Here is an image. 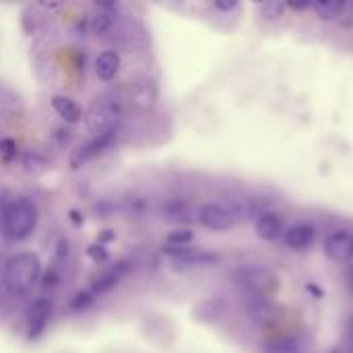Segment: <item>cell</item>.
Instances as JSON below:
<instances>
[{
  "mask_svg": "<svg viewBox=\"0 0 353 353\" xmlns=\"http://www.w3.org/2000/svg\"><path fill=\"white\" fill-rule=\"evenodd\" d=\"M120 66H122V58H120V54H118L116 50H105V52H101V54L95 58V64H93L97 79L103 81V83L114 81L116 74L120 72Z\"/></svg>",
  "mask_w": 353,
  "mask_h": 353,
  "instance_id": "cell-14",
  "label": "cell"
},
{
  "mask_svg": "<svg viewBox=\"0 0 353 353\" xmlns=\"http://www.w3.org/2000/svg\"><path fill=\"white\" fill-rule=\"evenodd\" d=\"M37 217H39V211L31 199H25V196L12 199L2 209V232L8 240L23 242L35 232Z\"/></svg>",
  "mask_w": 353,
  "mask_h": 353,
  "instance_id": "cell-2",
  "label": "cell"
},
{
  "mask_svg": "<svg viewBox=\"0 0 353 353\" xmlns=\"http://www.w3.org/2000/svg\"><path fill=\"white\" fill-rule=\"evenodd\" d=\"M331 353H339V350H335V352H331Z\"/></svg>",
  "mask_w": 353,
  "mask_h": 353,
  "instance_id": "cell-30",
  "label": "cell"
},
{
  "mask_svg": "<svg viewBox=\"0 0 353 353\" xmlns=\"http://www.w3.org/2000/svg\"><path fill=\"white\" fill-rule=\"evenodd\" d=\"M288 10V4L285 2H277V0H269V2H263L261 4V14L267 19V21H279Z\"/></svg>",
  "mask_w": 353,
  "mask_h": 353,
  "instance_id": "cell-21",
  "label": "cell"
},
{
  "mask_svg": "<svg viewBox=\"0 0 353 353\" xmlns=\"http://www.w3.org/2000/svg\"><path fill=\"white\" fill-rule=\"evenodd\" d=\"M325 256L335 265H345L353 261V234L347 230H337L325 240Z\"/></svg>",
  "mask_w": 353,
  "mask_h": 353,
  "instance_id": "cell-9",
  "label": "cell"
},
{
  "mask_svg": "<svg viewBox=\"0 0 353 353\" xmlns=\"http://www.w3.org/2000/svg\"><path fill=\"white\" fill-rule=\"evenodd\" d=\"M161 217L172 221V223H192L196 221V211L192 209V205L182 199V196H172L161 205Z\"/></svg>",
  "mask_w": 353,
  "mask_h": 353,
  "instance_id": "cell-12",
  "label": "cell"
},
{
  "mask_svg": "<svg viewBox=\"0 0 353 353\" xmlns=\"http://www.w3.org/2000/svg\"><path fill=\"white\" fill-rule=\"evenodd\" d=\"M345 331H347V333H345V335H347V343H350V347L353 350V316L347 321V329H345Z\"/></svg>",
  "mask_w": 353,
  "mask_h": 353,
  "instance_id": "cell-28",
  "label": "cell"
},
{
  "mask_svg": "<svg viewBox=\"0 0 353 353\" xmlns=\"http://www.w3.org/2000/svg\"><path fill=\"white\" fill-rule=\"evenodd\" d=\"M128 273V267H126V263L122 261V263H118L116 267H112L110 271H105L103 275H99L93 283H91V294L97 298V296H103V294H108V292H112L114 288H118V283L122 281V277Z\"/></svg>",
  "mask_w": 353,
  "mask_h": 353,
  "instance_id": "cell-15",
  "label": "cell"
},
{
  "mask_svg": "<svg viewBox=\"0 0 353 353\" xmlns=\"http://www.w3.org/2000/svg\"><path fill=\"white\" fill-rule=\"evenodd\" d=\"M157 99H159V89H157V83L149 77H141V79H134L128 87V103L141 112V114H147L151 112L155 105H157Z\"/></svg>",
  "mask_w": 353,
  "mask_h": 353,
  "instance_id": "cell-6",
  "label": "cell"
},
{
  "mask_svg": "<svg viewBox=\"0 0 353 353\" xmlns=\"http://www.w3.org/2000/svg\"><path fill=\"white\" fill-rule=\"evenodd\" d=\"M52 108L54 112L66 122V124H79L85 114H83V108L68 95H54L52 97Z\"/></svg>",
  "mask_w": 353,
  "mask_h": 353,
  "instance_id": "cell-16",
  "label": "cell"
},
{
  "mask_svg": "<svg viewBox=\"0 0 353 353\" xmlns=\"http://www.w3.org/2000/svg\"><path fill=\"white\" fill-rule=\"evenodd\" d=\"M347 285L352 288L353 292V269H350V273H347Z\"/></svg>",
  "mask_w": 353,
  "mask_h": 353,
  "instance_id": "cell-29",
  "label": "cell"
},
{
  "mask_svg": "<svg viewBox=\"0 0 353 353\" xmlns=\"http://www.w3.org/2000/svg\"><path fill=\"white\" fill-rule=\"evenodd\" d=\"M254 232L263 242H277L283 234H285V225H283V217L275 211H263L256 217L254 223Z\"/></svg>",
  "mask_w": 353,
  "mask_h": 353,
  "instance_id": "cell-11",
  "label": "cell"
},
{
  "mask_svg": "<svg viewBox=\"0 0 353 353\" xmlns=\"http://www.w3.org/2000/svg\"><path fill=\"white\" fill-rule=\"evenodd\" d=\"M236 285L246 294V298L250 300H269L273 298L281 283H279V277L267 269V267H261V265H248V267H242L236 271Z\"/></svg>",
  "mask_w": 353,
  "mask_h": 353,
  "instance_id": "cell-3",
  "label": "cell"
},
{
  "mask_svg": "<svg viewBox=\"0 0 353 353\" xmlns=\"http://www.w3.org/2000/svg\"><path fill=\"white\" fill-rule=\"evenodd\" d=\"M93 302H95V296H93L91 292H79V294H74V298L70 300V310L83 312V310H87Z\"/></svg>",
  "mask_w": 353,
  "mask_h": 353,
  "instance_id": "cell-23",
  "label": "cell"
},
{
  "mask_svg": "<svg viewBox=\"0 0 353 353\" xmlns=\"http://www.w3.org/2000/svg\"><path fill=\"white\" fill-rule=\"evenodd\" d=\"M23 168H25V172L37 176V174H43L48 170V159L39 153H27L23 157Z\"/></svg>",
  "mask_w": 353,
  "mask_h": 353,
  "instance_id": "cell-20",
  "label": "cell"
},
{
  "mask_svg": "<svg viewBox=\"0 0 353 353\" xmlns=\"http://www.w3.org/2000/svg\"><path fill=\"white\" fill-rule=\"evenodd\" d=\"M41 279V263L33 252H19L6 261L2 283L10 296H27Z\"/></svg>",
  "mask_w": 353,
  "mask_h": 353,
  "instance_id": "cell-1",
  "label": "cell"
},
{
  "mask_svg": "<svg viewBox=\"0 0 353 353\" xmlns=\"http://www.w3.org/2000/svg\"><path fill=\"white\" fill-rule=\"evenodd\" d=\"M285 246L294 252H304L308 248H312V244L316 242V228L312 223L306 221H298L294 225H290L283 234Z\"/></svg>",
  "mask_w": 353,
  "mask_h": 353,
  "instance_id": "cell-10",
  "label": "cell"
},
{
  "mask_svg": "<svg viewBox=\"0 0 353 353\" xmlns=\"http://www.w3.org/2000/svg\"><path fill=\"white\" fill-rule=\"evenodd\" d=\"M116 139H118V130H110V132H103V134L93 137L89 143H85L83 147H79V149L74 151L72 159H70L72 170H79V168H83L87 161H91V159L103 155V153L116 143Z\"/></svg>",
  "mask_w": 353,
  "mask_h": 353,
  "instance_id": "cell-8",
  "label": "cell"
},
{
  "mask_svg": "<svg viewBox=\"0 0 353 353\" xmlns=\"http://www.w3.org/2000/svg\"><path fill=\"white\" fill-rule=\"evenodd\" d=\"M116 240V232L114 230H103V232H99L97 234V244H101V246H108L110 242H114Z\"/></svg>",
  "mask_w": 353,
  "mask_h": 353,
  "instance_id": "cell-26",
  "label": "cell"
},
{
  "mask_svg": "<svg viewBox=\"0 0 353 353\" xmlns=\"http://www.w3.org/2000/svg\"><path fill=\"white\" fill-rule=\"evenodd\" d=\"M196 221L211 232H228L234 228L236 217H234L232 209H228L219 203H205L196 211Z\"/></svg>",
  "mask_w": 353,
  "mask_h": 353,
  "instance_id": "cell-7",
  "label": "cell"
},
{
  "mask_svg": "<svg viewBox=\"0 0 353 353\" xmlns=\"http://www.w3.org/2000/svg\"><path fill=\"white\" fill-rule=\"evenodd\" d=\"M17 155H19V145H17V141H14V139H8V137L0 139V157H2V161H4V163H10Z\"/></svg>",
  "mask_w": 353,
  "mask_h": 353,
  "instance_id": "cell-22",
  "label": "cell"
},
{
  "mask_svg": "<svg viewBox=\"0 0 353 353\" xmlns=\"http://www.w3.org/2000/svg\"><path fill=\"white\" fill-rule=\"evenodd\" d=\"M89 27H91V33L97 35V37H108L114 27H116V21H114V14L112 12H105V10H97L91 21H89Z\"/></svg>",
  "mask_w": 353,
  "mask_h": 353,
  "instance_id": "cell-18",
  "label": "cell"
},
{
  "mask_svg": "<svg viewBox=\"0 0 353 353\" xmlns=\"http://www.w3.org/2000/svg\"><path fill=\"white\" fill-rule=\"evenodd\" d=\"M312 10L323 21H337L345 14L347 4L343 0H321V2H312Z\"/></svg>",
  "mask_w": 353,
  "mask_h": 353,
  "instance_id": "cell-17",
  "label": "cell"
},
{
  "mask_svg": "<svg viewBox=\"0 0 353 353\" xmlns=\"http://www.w3.org/2000/svg\"><path fill=\"white\" fill-rule=\"evenodd\" d=\"M194 232L188 228H178L165 236V246H192Z\"/></svg>",
  "mask_w": 353,
  "mask_h": 353,
  "instance_id": "cell-19",
  "label": "cell"
},
{
  "mask_svg": "<svg viewBox=\"0 0 353 353\" xmlns=\"http://www.w3.org/2000/svg\"><path fill=\"white\" fill-rule=\"evenodd\" d=\"M87 128L97 137L110 130H118V118H120V108L116 101L110 99H95L87 112Z\"/></svg>",
  "mask_w": 353,
  "mask_h": 353,
  "instance_id": "cell-4",
  "label": "cell"
},
{
  "mask_svg": "<svg viewBox=\"0 0 353 353\" xmlns=\"http://www.w3.org/2000/svg\"><path fill=\"white\" fill-rule=\"evenodd\" d=\"M68 219L74 223V225H83V221H85V217L79 213V211H70V215H68Z\"/></svg>",
  "mask_w": 353,
  "mask_h": 353,
  "instance_id": "cell-27",
  "label": "cell"
},
{
  "mask_svg": "<svg viewBox=\"0 0 353 353\" xmlns=\"http://www.w3.org/2000/svg\"><path fill=\"white\" fill-rule=\"evenodd\" d=\"M87 256H89L93 263L103 265V263L110 259V250H108V246H101V244L93 242V244H89V246H87Z\"/></svg>",
  "mask_w": 353,
  "mask_h": 353,
  "instance_id": "cell-24",
  "label": "cell"
},
{
  "mask_svg": "<svg viewBox=\"0 0 353 353\" xmlns=\"http://www.w3.org/2000/svg\"><path fill=\"white\" fill-rule=\"evenodd\" d=\"M219 263V256L215 252H205L201 248L190 246L184 254L172 261L174 269L178 271H188V269H201V267H215Z\"/></svg>",
  "mask_w": 353,
  "mask_h": 353,
  "instance_id": "cell-13",
  "label": "cell"
},
{
  "mask_svg": "<svg viewBox=\"0 0 353 353\" xmlns=\"http://www.w3.org/2000/svg\"><path fill=\"white\" fill-rule=\"evenodd\" d=\"M50 321H52V302L48 298L33 300L25 319V339L29 343L37 341L48 331Z\"/></svg>",
  "mask_w": 353,
  "mask_h": 353,
  "instance_id": "cell-5",
  "label": "cell"
},
{
  "mask_svg": "<svg viewBox=\"0 0 353 353\" xmlns=\"http://www.w3.org/2000/svg\"><path fill=\"white\" fill-rule=\"evenodd\" d=\"M238 6H240V4H238L236 0H228V2H225V0H223V2L217 0V2H213V8L219 10V12H230V10H236Z\"/></svg>",
  "mask_w": 353,
  "mask_h": 353,
  "instance_id": "cell-25",
  "label": "cell"
}]
</instances>
